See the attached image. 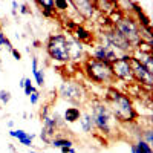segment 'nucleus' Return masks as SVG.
Listing matches in <instances>:
<instances>
[{
	"mask_svg": "<svg viewBox=\"0 0 153 153\" xmlns=\"http://www.w3.org/2000/svg\"><path fill=\"white\" fill-rule=\"evenodd\" d=\"M103 103L109 107L112 117L118 124H135L136 120L139 118V113L132 98L113 86H109L106 89Z\"/></svg>",
	"mask_w": 153,
	"mask_h": 153,
	"instance_id": "nucleus-1",
	"label": "nucleus"
},
{
	"mask_svg": "<svg viewBox=\"0 0 153 153\" xmlns=\"http://www.w3.org/2000/svg\"><path fill=\"white\" fill-rule=\"evenodd\" d=\"M55 94L58 95L60 100H63V101H66V103L72 104L74 107H80V109L91 101L86 86L83 83H80V81L71 80V78L63 81L57 87Z\"/></svg>",
	"mask_w": 153,
	"mask_h": 153,
	"instance_id": "nucleus-2",
	"label": "nucleus"
},
{
	"mask_svg": "<svg viewBox=\"0 0 153 153\" xmlns=\"http://www.w3.org/2000/svg\"><path fill=\"white\" fill-rule=\"evenodd\" d=\"M87 104L91 106L89 113H91V117H92L95 129L104 136H112L118 123L112 117L109 107L101 100H91Z\"/></svg>",
	"mask_w": 153,
	"mask_h": 153,
	"instance_id": "nucleus-3",
	"label": "nucleus"
},
{
	"mask_svg": "<svg viewBox=\"0 0 153 153\" xmlns=\"http://www.w3.org/2000/svg\"><path fill=\"white\" fill-rule=\"evenodd\" d=\"M81 69H83L84 75L87 76V80H91L92 83L110 84V83L115 81V76H113V72H112V65H109V63L98 61V60L87 57L83 61Z\"/></svg>",
	"mask_w": 153,
	"mask_h": 153,
	"instance_id": "nucleus-4",
	"label": "nucleus"
},
{
	"mask_svg": "<svg viewBox=\"0 0 153 153\" xmlns=\"http://www.w3.org/2000/svg\"><path fill=\"white\" fill-rule=\"evenodd\" d=\"M112 28L129 42V45L132 46L133 51L141 46L143 42H141V35H139V25L135 17L124 14L120 20L112 23Z\"/></svg>",
	"mask_w": 153,
	"mask_h": 153,
	"instance_id": "nucleus-5",
	"label": "nucleus"
},
{
	"mask_svg": "<svg viewBox=\"0 0 153 153\" xmlns=\"http://www.w3.org/2000/svg\"><path fill=\"white\" fill-rule=\"evenodd\" d=\"M97 40H98V43L110 48L118 57L132 55V52H133V49L129 45V42H127L123 35H120L113 28H104L101 31V34L97 35Z\"/></svg>",
	"mask_w": 153,
	"mask_h": 153,
	"instance_id": "nucleus-6",
	"label": "nucleus"
},
{
	"mask_svg": "<svg viewBox=\"0 0 153 153\" xmlns=\"http://www.w3.org/2000/svg\"><path fill=\"white\" fill-rule=\"evenodd\" d=\"M45 49L48 57L57 61V63H69V52H68V42H66V34L57 32L51 34L46 42H45Z\"/></svg>",
	"mask_w": 153,
	"mask_h": 153,
	"instance_id": "nucleus-7",
	"label": "nucleus"
},
{
	"mask_svg": "<svg viewBox=\"0 0 153 153\" xmlns=\"http://www.w3.org/2000/svg\"><path fill=\"white\" fill-rule=\"evenodd\" d=\"M130 55H123L118 57V60L112 65V72L115 80L123 81V83H135L133 78V72H132V66H130Z\"/></svg>",
	"mask_w": 153,
	"mask_h": 153,
	"instance_id": "nucleus-8",
	"label": "nucleus"
},
{
	"mask_svg": "<svg viewBox=\"0 0 153 153\" xmlns=\"http://www.w3.org/2000/svg\"><path fill=\"white\" fill-rule=\"evenodd\" d=\"M129 60H130V66H132V72H133L135 83H139L141 86H146L147 89H150V87L153 86V74H152L150 71H147L135 57L130 55Z\"/></svg>",
	"mask_w": 153,
	"mask_h": 153,
	"instance_id": "nucleus-9",
	"label": "nucleus"
},
{
	"mask_svg": "<svg viewBox=\"0 0 153 153\" xmlns=\"http://www.w3.org/2000/svg\"><path fill=\"white\" fill-rule=\"evenodd\" d=\"M91 58L94 60H98V61H104V63H109V65H113L115 61L118 60V55L113 52V51L101 43H94L92 45V49H91Z\"/></svg>",
	"mask_w": 153,
	"mask_h": 153,
	"instance_id": "nucleus-10",
	"label": "nucleus"
},
{
	"mask_svg": "<svg viewBox=\"0 0 153 153\" xmlns=\"http://www.w3.org/2000/svg\"><path fill=\"white\" fill-rule=\"evenodd\" d=\"M69 6H72L83 20H92L95 17L97 8L91 0H69Z\"/></svg>",
	"mask_w": 153,
	"mask_h": 153,
	"instance_id": "nucleus-11",
	"label": "nucleus"
},
{
	"mask_svg": "<svg viewBox=\"0 0 153 153\" xmlns=\"http://www.w3.org/2000/svg\"><path fill=\"white\" fill-rule=\"evenodd\" d=\"M66 42H68V52H69V60L71 61H84L87 57L86 52V46L83 43H80L78 40L68 32L66 34Z\"/></svg>",
	"mask_w": 153,
	"mask_h": 153,
	"instance_id": "nucleus-12",
	"label": "nucleus"
},
{
	"mask_svg": "<svg viewBox=\"0 0 153 153\" xmlns=\"http://www.w3.org/2000/svg\"><path fill=\"white\" fill-rule=\"evenodd\" d=\"M8 135L12 139H17L20 146L28 147V149L34 147V141H35V138H37L34 133H29V132L23 130V129H11L8 132Z\"/></svg>",
	"mask_w": 153,
	"mask_h": 153,
	"instance_id": "nucleus-13",
	"label": "nucleus"
},
{
	"mask_svg": "<svg viewBox=\"0 0 153 153\" xmlns=\"http://www.w3.org/2000/svg\"><path fill=\"white\" fill-rule=\"evenodd\" d=\"M69 34L75 38V40H78L83 45H94V38H95L94 34L89 29H86L84 26H75Z\"/></svg>",
	"mask_w": 153,
	"mask_h": 153,
	"instance_id": "nucleus-14",
	"label": "nucleus"
},
{
	"mask_svg": "<svg viewBox=\"0 0 153 153\" xmlns=\"http://www.w3.org/2000/svg\"><path fill=\"white\" fill-rule=\"evenodd\" d=\"M75 141L72 138H69L68 135L65 133H57L54 138H52V141H51V147H54V149H63V147H74Z\"/></svg>",
	"mask_w": 153,
	"mask_h": 153,
	"instance_id": "nucleus-15",
	"label": "nucleus"
},
{
	"mask_svg": "<svg viewBox=\"0 0 153 153\" xmlns=\"http://www.w3.org/2000/svg\"><path fill=\"white\" fill-rule=\"evenodd\" d=\"M61 117H63V121L66 123V126L68 124H75V123H78L80 118H81V109L80 107H74V106L66 107L65 113H63Z\"/></svg>",
	"mask_w": 153,
	"mask_h": 153,
	"instance_id": "nucleus-16",
	"label": "nucleus"
},
{
	"mask_svg": "<svg viewBox=\"0 0 153 153\" xmlns=\"http://www.w3.org/2000/svg\"><path fill=\"white\" fill-rule=\"evenodd\" d=\"M80 129L83 133L89 135L95 130V126H94V121H92V117L89 110H81V118H80Z\"/></svg>",
	"mask_w": 153,
	"mask_h": 153,
	"instance_id": "nucleus-17",
	"label": "nucleus"
},
{
	"mask_svg": "<svg viewBox=\"0 0 153 153\" xmlns=\"http://www.w3.org/2000/svg\"><path fill=\"white\" fill-rule=\"evenodd\" d=\"M38 8H40L42 14L48 19L54 17L55 16V8H54V0H37V2H34Z\"/></svg>",
	"mask_w": 153,
	"mask_h": 153,
	"instance_id": "nucleus-18",
	"label": "nucleus"
},
{
	"mask_svg": "<svg viewBox=\"0 0 153 153\" xmlns=\"http://www.w3.org/2000/svg\"><path fill=\"white\" fill-rule=\"evenodd\" d=\"M132 147H133L135 153H153L152 146L144 143L143 139H136V143H132Z\"/></svg>",
	"mask_w": 153,
	"mask_h": 153,
	"instance_id": "nucleus-19",
	"label": "nucleus"
},
{
	"mask_svg": "<svg viewBox=\"0 0 153 153\" xmlns=\"http://www.w3.org/2000/svg\"><path fill=\"white\" fill-rule=\"evenodd\" d=\"M34 81L37 84V87H45V83H46V74H45V69H38L35 74H34Z\"/></svg>",
	"mask_w": 153,
	"mask_h": 153,
	"instance_id": "nucleus-20",
	"label": "nucleus"
},
{
	"mask_svg": "<svg viewBox=\"0 0 153 153\" xmlns=\"http://www.w3.org/2000/svg\"><path fill=\"white\" fill-rule=\"evenodd\" d=\"M139 139H143L144 143H147L149 146L153 144V130L150 127H146V129H141V135H139Z\"/></svg>",
	"mask_w": 153,
	"mask_h": 153,
	"instance_id": "nucleus-21",
	"label": "nucleus"
},
{
	"mask_svg": "<svg viewBox=\"0 0 153 153\" xmlns=\"http://www.w3.org/2000/svg\"><path fill=\"white\" fill-rule=\"evenodd\" d=\"M23 92H25V95H26V97H29L31 94L37 92V87H35V86L32 84L31 78H25V86H23Z\"/></svg>",
	"mask_w": 153,
	"mask_h": 153,
	"instance_id": "nucleus-22",
	"label": "nucleus"
},
{
	"mask_svg": "<svg viewBox=\"0 0 153 153\" xmlns=\"http://www.w3.org/2000/svg\"><path fill=\"white\" fill-rule=\"evenodd\" d=\"M12 95L9 91H6V89H0V104L2 106H6L9 101H11Z\"/></svg>",
	"mask_w": 153,
	"mask_h": 153,
	"instance_id": "nucleus-23",
	"label": "nucleus"
},
{
	"mask_svg": "<svg viewBox=\"0 0 153 153\" xmlns=\"http://www.w3.org/2000/svg\"><path fill=\"white\" fill-rule=\"evenodd\" d=\"M2 46H5V48H6V49H9V51L14 49V46H12L11 40L6 37V34H5V32H0V48H2Z\"/></svg>",
	"mask_w": 153,
	"mask_h": 153,
	"instance_id": "nucleus-24",
	"label": "nucleus"
},
{
	"mask_svg": "<svg viewBox=\"0 0 153 153\" xmlns=\"http://www.w3.org/2000/svg\"><path fill=\"white\" fill-rule=\"evenodd\" d=\"M54 8L55 11H68L69 0H54Z\"/></svg>",
	"mask_w": 153,
	"mask_h": 153,
	"instance_id": "nucleus-25",
	"label": "nucleus"
},
{
	"mask_svg": "<svg viewBox=\"0 0 153 153\" xmlns=\"http://www.w3.org/2000/svg\"><path fill=\"white\" fill-rule=\"evenodd\" d=\"M51 106L49 104H43L42 107H40V110H38V118H40V121H43L46 117H49V113H51Z\"/></svg>",
	"mask_w": 153,
	"mask_h": 153,
	"instance_id": "nucleus-26",
	"label": "nucleus"
},
{
	"mask_svg": "<svg viewBox=\"0 0 153 153\" xmlns=\"http://www.w3.org/2000/svg\"><path fill=\"white\" fill-rule=\"evenodd\" d=\"M19 14H22V16L31 14V9H29V3H28V2H22V3H19Z\"/></svg>",
	"mask_w": 153,
	"mask_h": 153,
	"instance_id": "nucleus-27",
	"label": "nucleus"
},
{
	"mask_svg": "<svg viewBox=\"0 0 153 153\" xmlns=\"http://www.w3.org/2000/svg\"><path fill=\"white\" fill-rule=\"evenodd\" d=\"M40 98H42V95H40V92H34V94H31L29 95V101H31V104L32 106H35V104H38V101H40Z\"/></svg>",
	"mask_w": 153,
	"mask_h": 153,
	"instance_id": "nucleus-28",
	"label": "nucleus"
},
{
	"mask_svg": "<svg viewBox=\"0 0 153 153\" xmlns=\"http://www.w3.org/2000/svg\"><path fill=\"white\" fill-rule=\"evenodd\" d=\"M38 69H40V68H38V58H37L35 55H32V57H31V71H32V75H34Z\"/></svg>",
	"mask_w": 153,
	"mask_h": 153,
	"instance_id": "nucleus-29",
	"label": "nucleus"
},
{
	"mask_svg": "<svg viewBox=\"0 0 153 153\" xmlns=\"http://www.w3.org/2000/svg\"><path fill=\"white\" fill-rule=\"evenodd\" d=\"M11 55L14 57V60H16V61H20V60H22V52H20L19 49H16V48L11 51Z\"/></svg>",
	"mask_w": 153,
	"mask_h": 153,
	"instance_id": "nucleus-30",
	"label": "nucleus"
},
{
	"mask_svg": "<svg viewBox=\"0 0 153 153\" xmlns=\"http://www.w3.org/2000/svg\"><path fill=\"white\" fill-rule=\"evenodd\" d=\"M11 6H12V16L17 17L19 16V2H11Z\"/></svg>",
	"mask_w": 153,
	"mask_h": 153,
	"instance_id": "nucleus-31",
	"label": "nucleus"
},
{
	"mask_svg": "<svg viewBox=\"0 0 153 153\" xmlns=\"http://www.w3.org/2000/svg\"><path fill=\"white\" fill-rule=\"evenodd\" d=\"M60 152L61 153H76V149L75 147H63V149H60Z\"/></svg>",
	"mask_w": 153,
	"mask_h": 153,
	"instance_id": "nucleus-32",
	"label": "nucleus"
},
{
	"mask_svg": "<svg viewBox=\"0 0 153 153\" xmlns=\"http://www.w3.org/2000/svg\"><path fill=\"white\" fill-rule=\"evenodd\" d=\"M6 126H8V129H9V130H11V129H14V126H16V121H14V120H8Z\"/></svg>",
	"mask_w": 153,
	"mask_h": 153,
	"instance_id": "nucleus-33",
	"label": "nucleus"
},
{
	"mask_svg": "<svg viewBox=\"0 0 153 153\" xmlns=\"http://www.w3.org/2000/svg\"><path fill=\"white\" fill-rule=\"evenodd\" d=\"M8 149H9L12 153H20V152H19V150L14 147V144H12V143H9V144H8Z\"/></svg>",
	"mask_w": 153,
	"mask_h": 153,
	"instance_id": "nucleus-34",
	"label": "nucleus"
},
{
	"mask_svg": "<svg viewBox=\"0 0 153 153\" xmlns=\"http://www.w3.org/2000/svg\"><path fill=\"white\" fill-rule=\"evenodd\" d=\"M42 45H43V43H42L40 40H34V42H32V48H35V49H38Z\"/></svg>",
	"mask_w": 153,
	"mask_h": 153,
	"instance_id": "nucleus-35",
	"label": "nucleus"
},
{
	"mask_svg": "<svg viewBox=\"0 0 153 153\" xmlns=\"http://www.w3.org/2000/svg\"><path fill=\"white\" fill-rule=\"evenodd\" d=\"M29 153H45V150H37V149L31 147V149H29Z\"/></svg>",
	"mask_w": 153,
	"mask_h": 153,
	"instance_id": "nucleus-36",
	"label": "nucleus"
},
{
	"mask_svg": "<svg viewBox=\"0 0 153 153\" xmlns=\"http://www.w3.org/2000/svg\"><path fill=\"white\" fill-rule=\"evenodd\" d=\"M25 78H26V76H23V78L19 81V87H20V89H23V86H25Z\"/></svg>",
	"mask_w": 153,
	"mask_h": 153,
	"instance_id": "nucleus-37",
	"label": "nucleus"
},
{
	"mask_svg": "<svg viewBox=\"0 0 153 153\" xmlns=\"http://www.w3.org/2000/svg\"><path fill=\"white\" fill-rule=\"evenodd\" d=\"M0 32H3V26H2V20H0Z\"/></svg>",
	"mask_w": 153,
	"mask_h": 153,
	"instance_id": "nucleus-38",
	"label": "nucleus"
},
{
	"mask_svg": "<svg viewBox=\"0 0 153 153\" xmlns=\"http://www.w3.org/2000/svg\"><path fill=\"white\" fill-rule=\"evenodd\" d=\"M130 152H132V153H135V150H133V147H132V144H130Z\"/></svg>",
	"mask_w": 153,
	"mask_h": 153,
	"instance_id": "nucleus-39",
	"label": "nucleus"
},
{
	"mask_svg": "<svg viewBox=\"0 0 153 153\" xmlns=\"http://www.w3.org/2000/svg\"><path fill=\"white\" fill-rule=\"evenodd\" d=\"M0 65H2V57H0Z\"/></svg>",
	"mask_w": 153,
	"mask_h": 153,
	"instance_id": "nucleus-40",
	"label": "nucleus"
}]
</instances>
